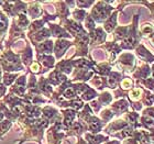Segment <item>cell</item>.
<instances>
[{
	"label": "cell",
	"mask_w": 154,
	"mask_h": 144,
	"mask_svg": "<svg viewBox=\"0 0 154 144\" xmlns=\"http://www.w3.org/2000/svg\"><path fill=\"white\" fill-rule=\"evenodd\" d=\"M66 46H67V42H65V41H58L57 44H56V51H57V53H61Z\"/></svg>",
	"instance_id": "obj_1"
},
{
	"label": "cell",
	"mask_w": 154,
	"mask_h": 144,
	"mask_svg": "<svg viewBox=\"0 0 154 144\" xmlns=\"http://www.w3.org/2000/svg\"><path fill=\"white\" fill-rule=\"evenodd\" d=\"M65 96H66V97H68V98H71V97H73V96H74V90L73 89H67L66 90V91H65Z\"/></svg>",
	"instance_id": "obj_4"
},
{
	"label": "cell",
	"mask_w": 154,
	"mask_h": 144,
	"mask_svg": "<svg viewBox=\"0 0 154 144\" xmlns=\"http://www.w3.org/2000/svg\"><path fill=\"white\" fill-rule=\"evenodd\" d=\"M7 25V20L0 15V29H4Z\"/></svg>",
	"instance_id": "obj_3"
},
{
	"label": "cell",
	"mask_w": 154,
	"mask_h": 144,
	"mask_svg": "<svg viewBox=\"0 0 154 144\" xmlns=\"http://www.w3.org/2000/svg\"><path fill=\"white\" fill-rule=\"evenodd\" d=\"M31 67H32V71H34V72H38L39 71V65H38V64H33Z\"/></svg>",
	"instance_id": "obj_7"
},
{
	"label": "cell",
	"mask_w": 154,
	"mask_h": 144,
	"mask_svg": "<svg viewBox=\"0 0 154 144\" xmlns=\"http://www.w3.org/2000/svg\"><path fill=\"white\" fill-rule=\"evenodd\" d=\"M140 95H141V90L140 89H134L133 91L131 93V97L133 99H136V98L140 97Z\"/></svg>",
	"instance_id": "obj_2"
},
{
	"label": "cell",
	"mask_w": 154,
	"mask_h": 144,
	"mask_svg": "<svg viewBox=\"0 0 154 144\" xmlns=\"http://www.w3.org/2000/svg\"><path fill=\"white\" fill-rule=\"evenodd\" d=\"M130 84H131V83H130L129 79H126V80L122 82V86H123V88H128V86H129Z\"/></svg>",
	"instance_id": "obj_5"
},
{
	"label": "cell",
	"mask_w": 154,
	"mask_h": 144,
	"mask_svg": "<svg viewBox=\"0 0 154 144\" xmlns=\"http://www.w3.org/2000/svg\"><path fill=\"white\" fill-rule=\"evenodd\" d=\"M13 76H8V77H6V84H10L12 80H13Z\"/></svg>",
	"instance_id": "obj_6"
}]
</instances>
